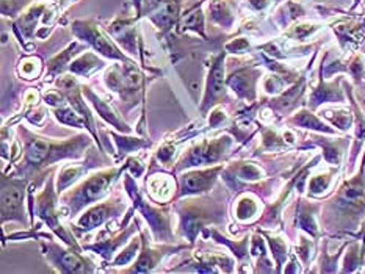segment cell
Listing matches in <instances>:
<instances>
[{"label": "cell", "mask_w": 365, "mask_h": 274, "mask_svg": "<svg viewBox=\"0 0 365 274\" xmlns=\"http://www.w3.org/2000/svg\"><path fill=\"white\" fill-rule=\"evenodd\" d=\"M51 154V144L44 139H31L27 144V159L30 163L38 164L47 159Z\"/></svg>", "instance_id": "9c48e42d"}, {"label": "cell", "mask_w": 365, "mask_h": 274, "mask_svg": "<svg viewBox=\"0 0 365 274\" xmlns=\"http://www.w3.org/2000/svg\"><path fill=\"white\" fill-rule=\"evenodd\" d=\"M112 210H113V206H110V204H102V206L94 207L88 211V214H85L78 224H81L83 231H90L93 227L104 223V219L108 218V215L112 214Z\"/></svg>", "instance_id": "ba28073f"}, {"label": "cell", "mask_w": 365, "mask_h": 274, "mask_svg": "<svg viewBox=\"0 0 365 274\" xmlns=\"http://www.w3.org/2000/svg\"><path fill=\"white\" fill-rule=\"evenodd\" d=\"M180 27L185 28V30H195V31H200V33H202L204 16H202L201 8H200V10H197V8H195V10L187 13L184 16V19H182Z\"/></svg>", "instance_id": "30bf717a"}, {"label": "cell", "mask_w": 365, "mask_h": 274, "mask_svg": "<svg viewBox=\"0 0 365 274\" xmlns=\"http://www.w3.org/2000/svg\"><path fill=\"white\" fill-rule=\"evenodd\" d=\"M220 169L221 168H215V169H210V171L193 172V174L184 176V179H182V193L204 191L205 188H209L213 180H215Z\"/></svg>", "instance_id": "277c9868"}, {"label": "cell", "mask_w": 365, "mask_h": 274, "mask_svg": "<svg viewBox=\"0 0 365 274\" xmlns=\"http://www.w3.org/2000/svg\"><path fill=\"white\" fill-rule=\"evenodd\" d=\"M225 90V66H223V57L215 61L212 68L210 78H209V90L205 94V105L210 104V100H215L223 94Z\"/></svg>", "instance_id": "52a82bcc"}, {"label": "cell", "mask_w": 365, "mask_h": 274, "mask_svg": "<svg viewBox=\"0 0 365 274\" xmlns=\"http://www.w3.org/2000/svg\"><path fill=\"white\" fill-rule=\"evenodd\" d=\"M51 260L60 266L61 271H66V273H85V271H90L86 268L85 262L82 260L81 257L74 253H66V251H60V249H55V253H52Z\"/></svg>", "instance_id": "8992f818"}, {"label": "cell", "mask_w": 365, "mask_h": 274, "mask_svg": "<svg viewBox=\"0 0 365 274\" xmlns=\"http://www.w3.org/2000/svg\"><path fill=\"white\" fill-rule=\"evenodd\" d=\"M133 4L137 5V10H138V14H140V5H141V0H133Z\"/></svg>", "instance_id": "4fadbf2b"}, {"label": "cell", "mask_w": 365, "mask_h": 274, "mask_svg": "<svg viewBox=\"0 0 365 274\" xmlns=\"http://www.w3.org/2000/svg\"><path fill=\"white\" fill-rule=\"evenodd\" d=\"M74 31L81 38H85L86 41H90L99 52L107 55V57L124 58L121 53H118L115 46L110 43L108 39L102 35L94 26H88V23H85V22H77V23H74Z\"/></svg>", "instance_id": "7a4b0ae2"}, {"label": "cell", "mask_w": 365, "mask_h": 274, "mask_svg": "<svg viewBox=\"0 0 365 274\" xmlns=\"http://www.w3.org/2000/svg\"><path fill=\"white\" fill-rule=\"evenodd\" d=\"M22 201H24V184L10 182L4 179L2 186V214L4 216H18L22 219Z\"/></svg>", "instance_id": "3957f363"}, {"label": "cell", "mask_w": 365, "mask_h": 274, "mask_svg": "<svg viewBox=\"0 0 365 274\" xmlns=\"http://www.w3.org/2000/svg\"><path fill=\"white\" fill-rule=\"evenodd\" d=\"M113 179H115L113 171L102 172V174H99V176L91 177L88 182L82 186V190L76 194L78 207L83 206V204H88V202L99 199L101 196L107 191L108 185L113 182Z\"/></svg>", "instance_id": "6da1fadb"}, {"label": "cell", "mask_w": 365, "mask_h": 274, "mask_svg": "<svg viewBox=\"0 0 365 274\" xmlns=\"http://www.w3.org/2000/svg\"><path fill=\"white\" fill-rule=\"evenodd\" d=\"M41 10H43V6H38V8H34V10L31 11H29L27 14H24L22 16V19L19 21V26H21V30L24 31V33H26L27 36L31 33V30H34V27H35V23H36V19H38V16H39V13H41Z\"/></svg>", "instance_id": "8fae6325"}, {"label": "cell", "mask_w": 365, "mask_h": 274, "mask_svg": "<svg viewBox=\"0 0 365 274\" xmlns=\"http://www.w3.org/2000/svg\"><path fill=\"white\" fill-rule=\"evenodd\" d=\"M58 120H61L66 124H71V125H77V127H82L83 125V121L81 120V117L74 115L73 112H69V110H61V112H58Z\"/></svg>", "instance_id": "7c38bea8"}, {"label": "cell", "mask_w": 365, "mask_h": 274, "mask_svg": "<svg viewBox=\"0 0 365 274\" xmlns=\"http://www.w3.org/2000/svg\"><path fill=\"white\" fill-rule=\"evenodd\" d=\"M149 18L157 27L170 28L179 18V4L176 0H166V2L158 4L155 11L149 14Z\"/></svg>", "instance_id": "5b68a950"}]
</instances>
